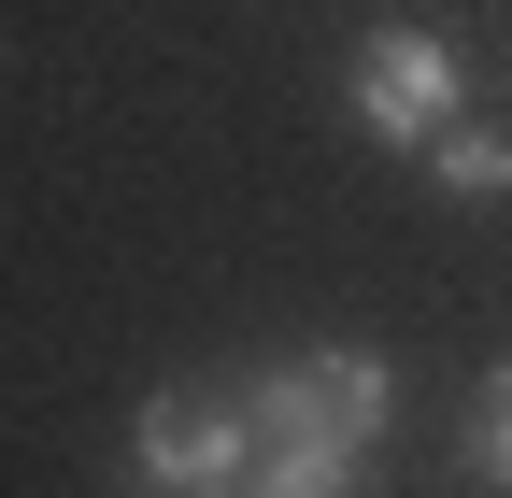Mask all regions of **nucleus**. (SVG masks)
Segmentation results:
<instances>
[{"instance_id":"obj_2","label":"nucleus","mask_w":512,"mask_h":498,"mask_svg":"<svg viewBox=\"0 0 512 498\" xmlns=\"http://www.w3.org/2000/svg\"><path fill=\"white\" fill-rule=\"evenodd\" d=\"M128 470H143V498L242 484V470H256V413H242V399H185V385H157L143 413H128Z\"/></svg>"},{"instance_id":"obj_7","label":"nucleus","mask_w":512,"mask_h":498,"mask_svg":"<svg viewBox=\"0 0 512 498\" xmlns=\"http://www.w3.org/2000/svg\"><path fill=\"white\" fill-rule=\"evenodd\" d=\"M342 498H384V484H342Z\"/></svg>"},{"instance_id":"obj_6","label":"nucleus","mask_w":512,"mask_h":498,"mask_svg":"<svg viewBox=\"0 0 512 498\" xmlns=\"http://www.w3.org/2000/svg\"><path fill=\"white\" fill-rule=\"evenodd\" d=\"M456 484H484V498H512V356L484 370V399H470V442H456Z\"/></svg>"},{"instance_id":"obj_1","label":"nucleus","mask_w":512,"mask_h":498,"mask_svg":"<svg viewBox=\"0 0 512 498\" xmlns=\"http://www.w3.org/2000/svg\"><path fill=\"white\" fill-rule=\"evenodd\" d=\"M356 129L384 143V157H427L441 129H456V114H470V57L456 43H441V29H370L356 43Z\"/></svg>"},{"instance_id":"obj_5","label":"nucleus","mask_w":512,"mask_h":498,"mask_svg":"<svg viewBox=\"0 0 512 498\" xmlns=\"http://www.w3.org/2000/svg\"><path fill=\"white\" fill-rule=\"evenodd\" d=\"M427 171H441V200H512V129L498 114H456V129L427 143Z\"/></svg>"},{"instance_id":"obj_3","label":"nucleus","mask_w":512,"mask_h":498,"mask_svg":"<svg viewBox=\"0 0 512 498\" xmlns=\"http://www.w3.org/2000/svg\"><path fill=\"white\" fill-rule=\"evenodd\" d=\"M299 385H313V413H328L356 456H370V442H399V370H384L370 342H313V356H299Z\"/></svg>"},{"instance_id":"obj_4","label":"nucleus","mask_w":512,"mask_h":498,"mask_svg":"<svg viewBox=\"0 0 512 498\" xmlns=\"http://www.w3.org/2000/svg\"><path fill=\"white\" fill-rule=\"evenodd\" d=\"M342 484H370V456L328 442V427H285V442H256V470H242V498H342Z\"/></svg>"},{"instance_id":"obj_8","label":"nucleus","mask_w":512,"mask_h":498,"mask_svg":"<svg viewBox=\"0 0 512 498\" xmlns=\"http://www.w3.org/2000/svg\"><path fill=\"white\" fill-rule=\"evenodd\" d=\"M200 498H242V484H200Z\"/></svg>"}]
</instances>
